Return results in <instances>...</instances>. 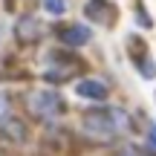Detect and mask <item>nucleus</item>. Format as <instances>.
<instances>
[{
    "mask_svg": "<svg viewBox=\"0 0 156 156\" xmlns=\"http://www.w3.org/2000/svg\"><path fill=\"white\" fill-rule=\"evenodd\" d=\"M44 9L49 15H64L67 12V0H44Z\"/></svg>",
    "mask_w": 156,
    "mask_h": 156,
    "instance_id": "8",
    "label": "nucleus"
},
{
    "mask_svg": "<svg viewBox=\"0 0 156 156\" xmlns=\"http://www.w3.org/2000/svg\"><path fill=\"white\" fill-rule=\"evenodd\" d=\"M84 15H87L93 23L110 26V23L116 20V6H113L110 0H90V3L84 6Z\"/></svg>",
    "mask_w": 156,
    "mask_h": 156,
    "instance_id": "3",
    "label": "nucleus"
},
{
    "mask_svg": "<svg viewBox=\"0 0 156 156\" xmlns=\"http://www.w3.org/2000/svg\"><path fill=\"white\" fill-rule=\"evenodd\" d=\"M58 38H61L67 46H84L90 38H93V32H90L87 26H81V23H69V26H64L61 32H58Z\"/></svg>",
    "mask_w": 156,
    "mask_h": 156,
    "instance_id": "5",
    "label": "nucleus"
},
{
    "mask_svg": "<svg viewBox=\"0 0 156 156\" xmlns=\"http://www.w3.org/2000/svg\"><path fill=\"white\" fill-rule=\"evenodd\" d=\"M0 130H3L9 139H15V142H23V139H26V127H23L17 119H9V116H6L3 122H0Z\"/></svg>",
    "mask_w": 156,
    "mask_h": 156,
    "instance_id": "7",
    "label": "nucleus"
},
{
    "mask_svg": "<svg viewBox=\"0 0 156 156\" xmlns=\"http://www.w3.org/2000/svg\"><path fill=\"white\" fill-rule=\"evenodd\" d=\"M15 32H17V41H20V44H35V41L41 38V23H38V17L23 15L20 20H17Z\"/></svg>",
    "mask_w": 156,
    "mask_h": 156,
    "instance_id": "4",
    "label": "nucleus"
},
{
    "mask_svg": "<svg viewBox=\"0 0 156 156\" xmlns=\"http://www.w3.org/2000/svg\"><path fill=\"white\" fill-rule=\"evenodd\" d=\"M29 110H32V116L52 122L55 116L64 113V98L58 93H52V90H38V93L29 95Z\"/></svg>",
    "mask_w": 156,
    "mask_h": 156,
    "instance_id": "2",
    "label": "nucleus"
},
{
    "mask_svg": "<svg viewBox=\"0 0 156 156\" xmlns=\"http://www.w3.org/2000/svg\"><path fill=\"white\" fill-rule=\"evenodd\" d=\"M6 116H9V101H6L3 95H0V122H3Z\"/></svg>",
    "mask_w": 156,
    "mask_h": 156,
    "instance_id": "9",
    "label": "nucleus"
},
{
    "mask_svg": "<svg viewBox=\"0 0 156 156\" xmlns=\"http://www.w3.org/2000/svg\"><path fill=\"white\" fill-rule=\"evenodd\" d=\"M119 156H147V153H142L139 147H124V151L119 153Z\"/></svg>",
    "mask_w": 156,
    "mask_h": 156,
    "instance_id": "10",
    "label": "nucleus"
},
{
    "mask_svg": "<svg viewBox=\"0 0 156 156\" xmlns=\"http://www.w3.org/2000/svg\"><path fill=\"white\" fill-rule=\"evenodd\" d=\"M130 130V116L122 107H98L84 113V133L95 142H113Z\"/></svg>",
    "mask_w": 156,
    "mask_h": 156,
    "instance_id": "1",
    "label": "nucleus"
},
{
    "mask_svg": "<svg viewBox=\"0 0 156 156\" xmlns=\"http://www.w3.org/2000/svg\"><path fill=\"white\" fill-rule=\"evenodd\" d=\"M151 147L156 151V127H151Z\"/></svg>",
    "mask_w": 156,
    "mask_h": 156,
    "instance_id": "11",
    "label": "nucleus"
},
{
    "mask_svg": "<svg viewBox=\"0 0 156 156\" xmlns=\"http://www.w3.org/2000/svg\"><path fill=\"white\" fill-rule=\"evenodd\" d=\"M75 93L84 95V98H93V101H104L110 90H107V84L98 81V78H87V81H78L75 84Z\"/></svg>",
    "mask_w": 156,
    "mask_h": 156,
    "instance_id": "6",
    "label": "nucleus"
}]
</instances>
